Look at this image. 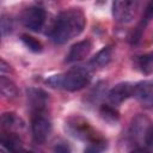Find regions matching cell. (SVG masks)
<instances>
[{
  "label": "cell",
  "instance_id": "1",
  "mask_svg": "<svg viewBox=\"0 0 153 153\" xmlns=\"http://www.w3.org/2000/svg\"><path fill=\"white\" fill-rule=\"evenodd\" d=\"M86 24V18L80 8H68L54 20L48 35L56 44H63L79 36Z\"/></svg>",
  "mask_w": 153,
  "mask_h": 153
},
{
  "label": "cell",
  "instance_id": "2",
  "mask_svg": "<svg viewBox=\"0 0 153 153\" xmlns=\"http://www.w3.org/2000/svg\"><path fill=\"white\" fill-rule=\"evenodd\" d=\"M91 74L88 68L79 66L74 67L62 74L51 75L47 79V84L54 88H62L66 91H79L88 85Z\"/></svg>",
  "mask_w": 153,
  "mask_h": 153
},
{
  "label": "cell",
  "instance_id": "3",
  "mask_svg": "<svg viewBox=\"0 0 153 153\" xmlns=\"http://www.w3.org/2000/svg\"><path fill=\"white\" fill-rule=\"evenodd\" d=\"M66 130L75 139L87 141L88 143L103 141V139L96 133V130L90 126V123L80 116H74L67 120Z\"/></svg>",
  "mask_w": 153,
  "mask_h": 153
},
{
  "label": "cell",
  "instance_id": "4",
  "mask_svg": "<svg viewBox=\"0 0 153 153\" xmlns=\"http://www.w3.org/2000/svg\"><path fill=\"white\" fill-rule=\"evenodd\" d=\"M139 7L137 1L131 0H117L112 2V16L114 19L121 24H127L135 17L136 10Z\"/></svg>",
  "mask_w": 153,
  "mask_h": 153
},
{
  "label": "cell",
  "instance_id": "5",
  "mask_svg": "<svg viewBox=\"0 0 153 153\" xmlns=\"http://www.w3.org/2000/svg\"><path fill=\"white\" fill-rule=\"evenodd\" d=\"M45 20V11L39 6H31L22 14V22L25 27L32 31H39Z\"/></svg>",
  "mask_w": 153,
  "mask_h": 153
},
{
  "label": "cell",
  "instance_id": "6",
  "mask_svg": "<svg viewBox=\"0 0 153 153\" xmlns=\"http://www.w3.org/2000/svg\"><path fill=\"white\" fill-rule=\"evenodd\" d=\"M31 130L33 140L38 143H43L47 141L50 131H51V124L50 121L44 117L43 115H36L32 116L31 122Z\"/></svg>",
  "mask_w": 153,
  "mask_h": 153
},
{
  "label": "cell",
  "instance_id": "7",
  "mask_svg": "<svg viewBox=\"0 0 153 153\" xmlns=\"http://www.w3.org/2000/svg\"><path fill=\"white\" fill-rule=\"evenodd\" d=\"M27 102L32 116L42 115L48 104V94L41 88H29L27 90Z\"/></svg>",
  "mask_w": 153,
  "mask_h": 153
},
{
  "label": "cell",
  "instance_id": "8",
  "mask_svg": "<svg viewBox=\"0 0 153 153\" xmlns=\"http://www.w3.org/2000/svg\"><path fill=\"white\" fill-rule=\"evenodd\" d=\"M0 153H33L23 147L20 139L14 133L4 131L0 139Z\"/></svg>",
  "mask_w": 153,
  "mask_h": 153
},
{
  "label": "cell",
  "instance_id": "9",
  "mask_svg": "<svg viewBox=\"0 0 153 153\" xmlns=\"http://www.w3.org/2000/svg\"><path fill=\"white\" fill-rule=\"evenodd\" d=\"M135 85L130 82H120L115 87H112L108 93V99L112 105H118L127 100L129 97L134 94Z\"/></svg>",
  "mask_w": 153,
  "mask_h": 153
},
{
  "label": "cell",
  "instance_id": "10",
  "mask_svg": "<svg viewBox=\"0 0 153 153\" xmlns=\"http://www.w3.org/2000/svg\"><path fill=\"white\" fill-rule=\"evenodd\" d=\"M133 96L142 106L153 108V82L148 80L137 82L134 87Z\"/></svg>",
  "mask_w": 153,
  "mask_h": 153
},
{
  "label": "cell",
  "instance_id": "11",
  "mask_svg": "<svg viewBox=\"0 0 153 153\" xmlns=\"http://www.w3.org/2000/svg\"><path fill=\"white\" fill-rule=\"evenodd\" d=\"M91 49H92V44L88 39L80 41V42L73 44L68 55H67V57H66V62L72 63V62H76V61H80V60L85 59L90 54Z\"/></svg>",
  "mask_w": 153,
  "mask_h": 153
},
{
  "label": "cell",
  "instance_id": "12",
  "mask_svg": "<svg viewBox=\"0 0 153 153\" xmlns=\"http://www.w3.org/2000/svg\"><path fill=\"white\" fill-rule=\"evenodd\" d=\"M149 127H151L149 120L146 116L139 115L133 121V124H131V128H130V135L133 136L134 140L143 141Z\"/></svg>",
  "mask_w": 153,
  "mask_h": 153
},
{
  "label": "cell",
  "instance_id": "13",
  "mask_svg": "<svg viewBox=\"0 0 153 153\" xmlns=\"http://www.w3.org/2000/svg\"><path fill=\"white\" fill-rule=\"evenodd\" d=\"M151 19H153V2H149L145 11H143V14H142V18L139 23V25L136 26V30L133 32V36H131V43H137L141 38V35H142V31L145 30V27L147 26V24L151 22Z\"/></svg>",
  "mask_w": 153,
  "mask_h": 153
},
{
  "label": "cell",
  "instance_id": "14",
  "mask_svg": "<svg viewBox=\"0 0 153 153\" xmlns=\"http://www.w3.org/2000/svg\"><path fill=\"white\" fill-rule=\"evenodd\" d=\"M111 55H112V48L110 45L104 47L103 49H100L90 61V66L94 67V68H100L106 66L110 60H111Z\"/></svg>",
  "mask_w": 153,
  "mask_h": 153
},
{
  "label": "cell",
  "instance_id": "15",
  "mask_svg": "<svg viewBox=\"0 0 153 153\" xmlns=\"http://www.w3.org/2000/svg\"><path fill=\"white\" fill-rule=\"evenodd\" d=\"M1 127L7 133H11L13 129H18L23 127V121L13 112H5L1 116Z\"/></svg>",
  "mask_w": 153,
  "mask_h": 153
},
{
  "label": "cell",
  "instance_id": "16",
  "mask_svg": "<svg viewBox=\"0 0 153 153\" xmlns=\"http://www.w3.org/2000/svg\"><path fill=\"white\" fill-rule=\"evenodd\" d=\"M136 68L143 74H149L153 71V53H146L136 56L135 59Z\"/></svg>",
  "mask_w": 153,
  "mask_h": 153
},
{
  "label": "cell",
  "instance_id": "17",
  "mask_svg": "<svg viewBox=\"0 0 153 153\" xmlns=\"http://www.w3.org/2000/svg\"><path fill=\"white\" fill-rule=\"evenodd\" d=\"M0 90H1V94L8 99L14 98L18 94V90H17L16 85L11 80L6 79L4 75L0 79Z\"/></svg>",
  "mask_w": 153,
  "mask_h": 153
},
{
  "label": "cell",
  "instance_id": "18",
  "mask_svg": "<svg viewBox=\"0 0 153 153\" xmlns=\"http://www.w3.org/2000/svg\"><path fill=\"white\" fill-rule=\"evenodd\" d=\"M100 116L103 117V120H105L106 122H117L118 120V112L110 105H102L100 108Z\"/></svg>",
  "mask_w": 153,
  "mask_h": 153
},
{
  "label": "cell",
  "instance_id": "19",
  "mask_svg": "<svg viewBox=\"0 0 153 153\" xmlns=\"http://www.w3.org/2000/svg\"><path fill=\"white\" fill-rule=\"evenodd\" d=\"M22 41H23V43H24L31 51H33V53H38V51L42 50V44H41V42L37 41L35 37L27 35V33H23V35H22Z\"/></svg>",
  "mask_w": 153,
  "mask_h": 153
},
{
  "label": "cell",
  "instance_id": "20",
  "mask_svg": "<svg viewBox=\"0 0 153 153\" xmlns=\"http://www.w3.org/2000/svg\"><path fill=\"white\" fill-rule=\"evenodd\" d=\"M105 147H106V143L104 140L99 142H92V143H88L84 153H103Z\"/></svg>",
  "mask_w": 153,
  "mask_h": 153
},
{
  "label": "cell",
  "instance_id": "21",
  "mask_svg": "<svg viewBox=\"0 0 153 153\" xmlns=\"http://www.w3.org/2000/svg\"><path fill=\"white\" fill-rule=\"evenodd\" d=\"M0 27H1V35L2 36H6L8 32H11V30H12V20H11V18H8L6 16H2L1 17Z\"/></svg>",
  "mask_w": 153,
  "mask_h": 153
},
{
  "label": "cell",
  "instance_id": "22",
  "mask_svg": "<svg viewBox=\"0 0 153 153\" xmlns=\"http://www.w3.org/2000/svg\"><path fill=\"white\" fill-rule=\"evenodd\" d=\"M51 153H72V152L68 145H66L65 142H59L54 146Z\"/></svg>",
  "mask_w": 153,
  "mask_h": 153
},
{
  "label": "cell",
  "instance_id": "23",
  "mask_svg": "<svg viewBox=\"0 0 153 153\" xmlns=\"http://www.w3.org/2000/svg\"><path fill=\"white\" fill-rule=\"evenodd\" d=\"M143 142H145L147 146L153 147V126H151L149 129L147 130V134H146V136H145Z\"/></svg>",
  "mask_w": 153,
  "mask_h": 153
},
{
  "label": "cell",
  "instance_id": "24",
  "mask_svg": "<svg viewBox=\"0 0 153 153\" xmlns=\"http://www.w3.org/2000/svg\"><path fill=\"white\" fill-rule=\"evenodd\" d=\"M0 69H1V73H4L5 71H8L10 72V66L1 59V67H0Z\"/></svg>",
  "mask_w": 153,
  "mask_h": 153
},
{
  "label": "cell",
  "instance_id": "25",
  "mask_svg": "<svg viewBox=\"0 0 153 153\" xmlns=\"http://www.w3.org/2000/svg\"><path fill=\"white\" fill-rule=\"evenodd\" d=\"M130 153H151L149 151H146V149H135V151H133V152H130Z\"/></svg>",
  "mask_w": 153,
  "mask_h": 153
}]
</instances>
